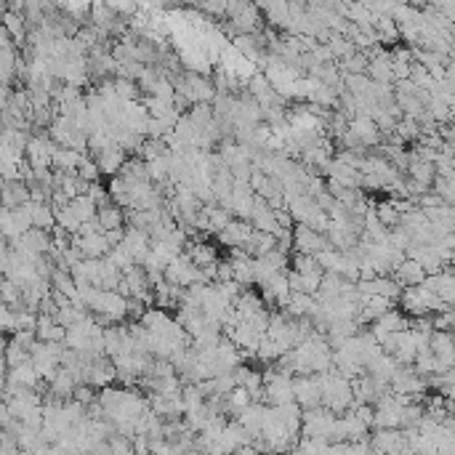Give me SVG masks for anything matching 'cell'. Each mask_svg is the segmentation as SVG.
Segmentation results:
<instances>
[{
    "label": "cell",
    "instance_id": "cell-1",
    "mask_svg": "<svg viewBox=\"0 0 455 455\" xmlns=\"http://www.w3.org/2000/svg\"><path fill=\"white\" fill-rule=\"evenodd\" d=\"M338 416H333L325 407H312V410H301V437L303 439H328L333 434V423Z\"/></svg>",
    "mask_w": 455,
    "mask_h": 455
},
{
    "label": "cell",
    "instance_id": "cell-2",
    "mask_svg": "<svg viewBox=\"0 0 455 455\" xmlns=\"http://www.w3.org/2000/svg\"><path fill=\"white\" fill-rule=\"evenodd\" d=\"M371 453L378 455H402L404 434L402 429H378L373 437H368Z\"/></svg>",
    "mask_w": 455,
    "mask_h": 455
},
{
    "label": "cell",
    "instance_id": "cell-3",
    "mask_svg": "<svg viewBox=\"0 0 455 455\" xmlns=\"http://www.w3.org/2000/svg\"><path fill=\"white\" fill-rule=\"evenodd\" d=\"M290 235H293V253H301V256H314V253L330 248L325 235H317V232H312L309 226H301V224H296Z\"/></svg>",
    "mask_w": 455,
    "mask_h": 455
},
{
    "label": "cell",
    "instance_id": "cell-4",
    "mask_svg": "<svg viewBox=\"0 0 455 455\" xmlns=\"http://www.w3.org/2000/svg\"><path fill=\"white\" fill-rule=\"evenodd\" d=\"M293 402L301 410L320 407V389L314 375H293Z\"/></svg>",
    "mask_w": 455,
    "mask_h": 455
},
{
    "label": "cell",
    "instance_id": "cell-5",
    "mask_svg": "<svg viewBox=\"0 0 455 455\" xmlns=\"http://www.w3.org/2000/svg\"><path fill=\"white\" fill-rule=\"evenodd\" d=\"M251 235H253V226L248 224V221L232 219L216 237H219V242L224 245V248L237 251V248H245V242L251 240Z\"/></svg>",
    "mask_w": 455,
    "mask_h": 455
},
{
    "label": "cell",
    "instance_id": "cell-6",
    "mask_svg": "<svg viewBox=\"0 0 455 455\" xmlns=\"http://www.w3.org/2000/svg\"><path fill=\"white\" fill-rule=\"evenodd\" d=\"M125 253L131 256V261H134L136 267H141L144 264V258H147V253H150V235L147 232H141V229H125V235H123V242H120Z\"/></svg>",
    "mask_w": 455,
    "mask_h": 455
},
{
    "label": "cell",
    "instance_id": "cell-7",
    "mask_svg": "<svg viewBox=\"0 0 455 455\" xmlns=\"http://www.w3.org/2000/svg\"><path fill=\"white\" fill-rule=\"evenodd\" d=\"M118 378V373H115V365L107 359V357H99V359H93L91 365H88V373H85V384L93 389H107L112 381Z\"/></svg>",
    "mask_w": 455,
    "mask_h": 455
},
{
    "label": "cell",
    "instance_id": "cell-8",
    "mask_svg": "<svg viewBox=\"0 0 455 455\" xmlns=\"http://www.w3.org/2000/svg\"><path fill=\"white\" fill-rule=\"evenodd\" d=\"M429 352L434 354V359H437L445 371H453V359H455L453 333H439V330H434L429 336Z\"/></svg>",
    "mask_w": 455,
    "mask_h": 455
},
{
    "label": "cell",
    "instance_id": "cell-9",
    "mask_svg": "<svg viewBox=\"0 0 455 455\" xmlns=\"http://www.w3.org/2000/svg\"><path fill=\"white\" fill-rule=\"evenodd\" d=\"M248 224L253 226V232H264V235H274L277 232V224H274V211H271L267 202L261 197H256L251 211V219Z\"/></svg>",
    "mask_w": 455,
    "mask_h": 455
},
{
    "label": "cell",
    "instance_id": "cell-10",
    "mask_svg": "<svg viewBox=\"0 0 455 455\" xmlns=\"http://www.w3.org/2000/svg\"><path fill=\"white\" fill-rule=\"evenodd\" d=\"M125 160H128V154L120 150L118 144H112V147H107L99 154H93V163H96L99 173H109V176H118V170L125 166Z\"/></svg>",
    "mask_w": 455,
    "mask_h": 455
},
{
    "label": "cell",
    "instance_id": "cell-11",
    "mask_svg": "<svg viewBox=\"0 0 455 455\" xmlns=\"http://www.w3.org/2000/svg\"><path fill=\"white\" fill-rule=\"evenodd\" d=\"M349 131H352L357 139H359V144L368 150V147H378L381 144V134H378V128H375V123L371 118H352L349 120Z\"/></svg>",
    "mask_w": 455,
    "mask_h": 455
},
{
    "label": "cell",
    "instance_id": "cell-12",
    "mask_svg": "<svg viewBox=\"0 0 455 455\" xmlns=\"http://www.w3.org/2000/svg\"><path fill=\"white\" fill-rule=\"evenodd\" d=\"M72 245L83 253V258H104L109 253V245L101 235H88V237H72Z\"/></svg>",
    "mask_w": 455,
    "mask_h": 455
},
{
    "label": "cell",
    "instance_id": "cell-13",
    "mask_svg": "<svg viewBox=\"0 0 455 455\" xmlns=\"http://www.w3.org/2000/svg\"><path fill=\"white\" fill-rule=\"evenodd\" d=\"M391 274H394V280L400 283V287H402V290H404V287H418L423 283V277H426L421 267H418L416 261H410V258H404L402 264H400L397 269L391 271Z\"/></svg>",
    "mask_w": 455,
    "mask_h": 455
},
{
    "label": "cell",
    "instance_id": "cell-14",
    "mask_svg": "<svg viewBox=\"0 0 455 455\" xmlns=\"http://www.w3.org/2000/svg\"><path fill=\"white\" fill-rule=\"evenodd\" d=\"M125 221V213L120 211L118 205H104L96 211V224H99L101 232H112V229H120Z\"/></svg>",
    "mask_w": 455,
    "mask_h": 455
},
{
    "label": "cell",
    "instance_id": "cell-15",
    "mask_svg": "<svg viewBox=\"0 0 455 455\" xmlns=\"http://www.w3.org/2000/svg\"><path fill=\"white\" fill-rule=\"evenodd\" d=\"M373 328L381 330V333H402V330H407V317H404L402 312L389 309L384 317H378V320L373 322Z\"/></svg>",
    "mask_w": 455,
    "mask_h": 455
},
{
    "label": "cell",
    "instance_id": "cell-16",
    "mask_svg": "<svg viewBox=\"0 0 455 455\" xmlns=\"http://www.w3.org/2000/svg\"><path fill=\"white\" fill-rule=\"evenodd\" d=\"M221 400H224V410H226V413H232V416H240L248 404H253L251 394H248L242 386H235L229 394H226V397H221Z\"/></svg>",
    "mask_w": 455,
    "mask_h": 455
},
{
    "label": "cell",
    "instance_id": "cell-17",
    "mask_svg": "<svg viewBox=\"0 0 455 455\" xmlns=\"http://www.w3.org/2000/svg\"><path fill=\"white\" fill-rule=\"evenodd\" d=\"M67 211L75 216V219L80 221V226L83 224H88V221H93L96 219V205L93 202L88 200L85 195H80V197H75V200H69V205H67Z\"/></svg>",
    "mask_w": 455,
    "mask_h": 455
},
{
    "label": "cell",
    "instance_id": "cell-18",
    "mask_svg": "<svg viewBox=\"0 0 455 455\" xmlns=\"http://www.w3.org/2000/svg\"><path fill=\"white\" fill-rule=\"evenodd\" d=\"M258 11H264V17L269 19L274 27L287 30V24H290V11H287V3H267V6H261Z\"/></svg>",
    "mask_w": 455,
    "mask_h": 455
},
{
    "label": "cell",
    "instance_id": "cell-19",
    "mask_svg": "<svg viewBox=\"0 0 455 455\" xmlns=\"http://www.w3.org/2000/svg\"><path fill=\"white\" fill-rule=\"evenodd\" d=\"M373 213H375V219L381 221L386 229H394V226L400 224V213H397V208L391 205V200L378 202V205L373 208Z\"/></svg>",
    "mask_w": 455,
    "mask_h": 455
},
{
    "label": "cell",
    "instance_id": "cell-20",
    "mask_svg": "<svg viewBox=\"0 0 455 455\" xmlns=\"http://www.w3.org/2000/svg\"><path fill=\"white\" fill-rule=\"evenodd\" d=\"M328 447H330V442L328 439H298V445H296V450L301 455H328Z\"/></svg>",
    "mask_w": 455,
    "mask_h": 455
},
{
    "label": "cell",
    "instance_id": "cell-21",
    "mask_svg": "<svg viewBox=\"0 0 455 455\" xmlns=\"http://www.w3.org/2000/svg\"><path fill=\"white\" fill-rule=\"evenodd\" d=\"M112 88H115V96H118L120 101H139V85L131 83V80L115 78V80H112Z\"/></svg>",
    "mask_w": 455,
    "mask_h": 455
},
{
    "label": "cell",
    "instance_id": "cell-22",
    "mask_svg": "<svg viewBox=\"0 0 455 455\" xmlns=\"http://www.w3.org/2000/svg\"><path fill=\"white\" fill-rule=\"evenodd\" d=\"M0 21H3V30H6V35L24 37V30H27V24H24V17H19V14H14V11H8V14L0 19Z\"/></svg>",
    "mask_w": 455,
    "mask_h": 455
},
{
    "label": "cell",
    "instance_id": "cell-23",
    "mask_svg": "<svg viewBox=\"0 0 455 455\" xmlns=\"http://www.w3.org/2000/svg\"><path fill=\"white\" fill-rule=\"evenodd\" d=\"M107 445H109V455H134V442L123 434H112Z\"/></svg>",
    "mask_w": 455,
    "mask_h": 455
},
{
    "label": "cell",
    "instance_id": "cell-24",
    "mask_svg": "<svg viewBox=\"0 0 455 455\" xmlns=\"http://www.w3.org/2000/svg\"><path fill=\"white\" fill-rule=\"evenodd\" d=\"M72 402L83 404V407L93 404V402H96V389L88 386V384H78V386H75V391H72Z\"/></svg>",
    "mask_w": 455,
    "mask_h": 455
},
{
    "label": "cell",
    "instance_id": "cell-25",
    "mask_svg": "<svg viewBox=\"0 0 455 455\" xmlns=\"http://www.w3.org/2000/svg\"><path fill=\"white\" fill-rule=\"evenodd\" d=\"M453 309L450 312H442V314H431V328L439 333H450L453 330Z\"/></svg>",
    "mask_w": 455,
    "mask_h": 455
},
{
    "label": "cell",
    "instance_id": "cell-26",
    "mask_svg": "<svg viewBox=\"0 0 455 455\" xmlns=\"http://www.w3.org/2000/svg\"><path fill=\"white\" fill-rule=\"evenodd\" d=\"M261 455H274V453H261Z\"/></svg>",
    "mask_w": 455,
    "mask_h": 455
}]
</instances>
